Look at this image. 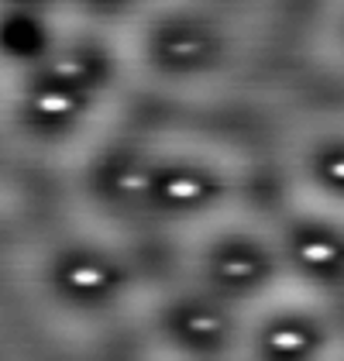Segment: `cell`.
<instances>
[{
  "label": "cell",
  "instance_id": "6da1fadb",
  "mask_svg": "<svg viewBox=\"0 0 344 361\" xmlns=\"http://www.w3.org/2000/svg\"><path fill=\"white\" fill-rule=\"evenodd\" d=\"M38 103H41V110H66V107H69L66 96H41Z\"/></svg>",
  "mask_w": 344,
  "mask_h": 361
},
{
  "label": "cell",
  "instance_id": "7a4b0ae2",
  "mask_svg": "<svg viewBox=\"0 0 344 361\" xmlns=\"http://www.w3.org/2000/svg\"><path fill=\"white\" fill-rule=\"evenodd\" d=\"M172 193H176V196H193L196 186H193V183H172Z\"/></svg>",
  "mask_w": 344,
  "mask_h": 361
},
{
  "label": "cell",
  "instance_id": "3957f363",
  "mask_svg": "<svg viewBox=\"0 0 344 361\" xmlns=\"http://www.w3.org/2000/svg\"><path fill=\"white\" fill-rule=\"evenodd\" d=\"M227 272H231V275H248V265H245V262H231Z\"/></svg>",
  "mask_w": 344,
  "mask_h": 361
},
{
  "label": "cell",
  "instance_id": "277c9868",
  "mask_svg": "<svg viewBox=\"0 0 344 361\" xmlns=\"http://www.w3.org/2000/svg\"><path fill=\"white\" fill-rule=\"evenodd\" d=\"M193 327H196V330H213L217 323H213V320H203V317H200V320H193Z\"/></svg>",
  "mask_w": 344,
  "mask_h": 361
},
{
  "label": "cell",
  "instance_id": "5b68a950",
  "mask_svg": "<svg viewBox=\"0 0 344 361\" xmlns=\"http://www.w3.org/2000/svg\"><path fill=\"white\" fill-rule=\"evenodd\" d=\"M306 255H310V258H327V255H330V248H310Z\"/></svg>",
  "mask_w": 344,
  "mask_h": 361
},
{
  "label": "cell",
  "instance_id": "8992f818",
  "mask_svg": "<svg viewBox=\"0 0 344 361\" xmlns=\"http://www.w3.org/2000/svg\"><path fill=\"white\" fill-rule=\"evenodd\" d=\"M73 279H79V282H93L96 275H93V272H79V275H73Z\"/></svg>",
  "mask_w": 344,
  "mask_h": 361
},
{
  "label": "cell",
  "instance_id": "52a82bcc",
  "mask_svg": "<svg viewBox=\"0 0 344 361\" xmlns=\"http://www.w3.org/2000/svg\"><path fill=\"white\" fill-rule=\"evenodd\" d=\"M337 172H341V175H344V165H337Z\"/></svg>",
  "mask_w": 344,
  "mask_h": 361
}]
</instances>
